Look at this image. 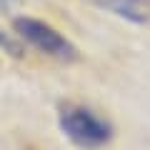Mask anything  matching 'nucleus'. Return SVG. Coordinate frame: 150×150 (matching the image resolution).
<instances>
[{
    "label": "nucleus",
    "instance_id": "1",
    "mask_svg": "<svg viewBox=\"0 0 150 150\" xmlns=\"http://www.w3.org/2000/svg\"><path fill=\"white\" fill-rule=\"evenodd\" d=\"M58 125L65 138L80 150H100L112 140L110 123L83 105H65L60 110Z\"/></svg>",
    "mask_w": 150,
    "mask_h": 150
},
{
    "label": "nucleus",
    "instance_id": "2",
    "mask_svg": "<svg viewBox=\"0 0 150 150\" xmlns=\"http://www.w3.org/2000/svg\"><path fill=\"white\" fill-rule=\"evenodd\" d=\"M15 33L25 40V43H30L35 50H40V53L50 55V58L55 60H75L78 58V50H75V45L70 43L68 38H63L55 28H50L48 23L43 20H35V18H18L15 20Z\"/></svg>",
    "mask_w": 150,
    "mask_h": 150
},
{
    "label": "nucleus",
    "instance_id": "3",
    "mask_svg": "<svg viewBox=\"0 0 150 150\" xmlns=\"http://www.w3.org/2000/svg\"><path fill=\"white\" fill-rule=\"evenodd\" d=\"M93 3L133 23L150 20V0H93Z\"/></svg>",
    "mask_w": 150,
    "mask_h": 150
},
{
    "label": "nucleus",
    "instance_id": "4",
    "mask_svg": "<svg viewBox=\"0 0 150 150\" xmlns=\"http://www.w3.org/2000/svg\"><path fill=\"white\" fill-rule=\"evenodd\" d=\"M0 48L5 50V53H10L13 58H20L23 53H25V50H23V45L18 43L15 38H10V35H5V33L0 30Z\"/></svg>",
    "mask_w": 150,
    "mask_h": 150
},
{
    "label": "nucleus",
    "instance_id": "5",
    "mask_svg": "<svg viewBox=\"0 0 150 150\" xmlns=\"http://www.w3.org/2000/svg\"><path fill=\"white\" fill-rule=\"evenodd\" d=\"M10 3H15V0H0V8H5V5H10Z\"/></svg>",
    "mask_w": 150,
    "mask_h": 150
}]
</instances>
